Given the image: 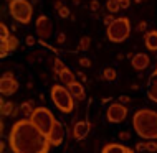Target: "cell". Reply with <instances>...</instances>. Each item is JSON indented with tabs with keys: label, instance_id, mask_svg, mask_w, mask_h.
<instances>
[{
	"label": "cell",
	"instance_id": "obj_1",
	"mask_svg": "<svg viewBox=\"0 0 157 153\" xmlns=\"http://www.w3.org/2000/svg\"><path fill=\"white\" fill-rule=\"evenodd\" d=\"M8 145L13 153H48L52 148L48 137L30 118H20L12 125Z\"/></svg>",
	"mask_w": 157,
	"mask_h": 153
},
{
	"label": "cell",
	"instance_id": "obj_2",
	"mask_svg": "<svg viewBox=\"0 0 157 153\" xmlns=\"http://www.w3.org/2000/svg\"><path fill=\"white\" fill-rule=\"evenodd\" d=\"M132 129L141 138L157 140V112L152 109H141L132 115Z\"/></svg>",
	"mask_w": 157,
	"mask_h": 153
},
{
	"label": "cell",
	"instance_id": "obj_3",
	"mask_svg": "<svg viewBox=\"0 0 157 153\" xmlns=\"http://www.w3.org/2000/svg\"><path fill=\"white\" fill-rule=\"evenodd\" d=\"M131 35V22L127 16H117L114 22L106 27V36L111 43H122Z\"/></svg>",
	"mask_w": 157,
	"mask_h": 153
},
{
	"label": "cell",
	"instance_id": "obj_4",
	"mask_svg": "<svg viewBox=\"0 0 157 153\" xmlns=\"http://www.w3.org/2000/svg\"><path fill=\"white\" fill-rule=\"evenodd\" d=\"M52 100L55 104V107H56L60 112L63 114H70L73 112L75 109V97L71 96L70 89L65 87V86H60V84H55L52 87Z\"/></svg>",
	"mask_w": 157,
	"mask_h": 153
},
{
	"label": "cell",
	"instance_id": "obj_5",
	"mask_svg": "<svg viewBox=\"0 0 157 153\" xmlns=\"http://www.w3.org/2000/svg\"><path fill=\"white\" fill-rule=\"evenodd\" d=\"M8 10H10V15L13 16L15 22L23 23V25L32 22L33 7L28 0H12L8 3Z\"/></svg>",
	"mask_w": 157,
	"mask_h": 153
},
{
	"label": "cell",
	"instance_id": "obj_6",
	"mask_svg": "<svg viewBox=\"0 0 157 153\" xmlns=\"http://www.w3.org/2000/svg\"><path fill=\"white\" fill-rule=\"evenodd\" d=\"M30 120H32L41 132H43L46 137H48V133L52 132L55 122H56V118H55L53 112H52L50 109H46V107H36L35 110H33Z\"/></svg>",
	"mask_w": 157,
	"mask_h": 153
},
{
	"label": "cell",
	"instance_id": "obj_7",
	"mask_svg": "<svg viewBox=\"0 0 157 153\" xmlns=\"http://www.w3.org/2000/svg\"><path fill=\"white\" fill-rule=\"evenodd\" d=\"M126 117H127V107L121 102H113L106 109V118L111 124H121V122L126 120Z\"/></svg>",
	"mask_w": 157,
	"mask_h": 153
},
{
	"label": "cell",
	"instance_id": "obj_8",
	"mask_svg": "<svg viewBox=\"0 0 157 153\" xmlns=\"http://www.w3.org/2000/svg\"><path fill=\"white\" fill-rule=\"evenodd\" d=\"M18 91V81L13 78L12 73H5L0 79V92L2 96H13Z\"/></svg>",
	"mask_w": 157,
	"mask_h": 153
},
{
	"label": "cell",
	"instance_id": "obj_9",
	"mask_svg": "<svg viewBox=\"0 0 157 153\" xmlns=\"http://www.w3.org/2000/svg\"><path fill=\"white\" fill-rule=\"evenodd\" d=\"M35 30H36V35L40 36V40H48L52 36V20L48 18L46 15H40L35 22Z\"/></svg>",
	"mask_w": 157,
	"mask_h": 153
},
{
	"label": "cell",
	"instance_id": "obj_10",
	"mask_svg": "<svg viewBox=\"0 0 157 153\" xmlns=\"http://www.w3.org/2000/svg\"><path fill=\"white\" fill-rule=\"evenodd\" d=\"M63 138H65V129H63L61 122H55L52 132L48 133V140L52 143V147H60L63 143Z\"/></svg>",
	"mask_w": 157,
	"mask_h": 153
},
{
	"label": "cell",
	"instance_id": "obj_11",
	"mask_svg": "<svg viewBox=\"0 0 157 153\" xmlns=\"http://www.w3.org/2000/svg\"><path fill=\"white\" fill-rule=\"evenodd\" d=\"M90 130H91V125H90V122H86V120H79V122H76L75 127H73V137L75 140H84L88 137V133H90Z\"/></svg>",
	"mask_w": 157,
	"mask_h": 153
},
{
	"label": "cell",
	"instance_id": "obj_12",
	"mask_svg": "<svg viewBox=\"0 0 157 153\" xmlns=\"http://www.w3.org/2000/svg\"><path fill=\"white\" fill-rule=\"evenodd\" d=\"M149 63H151V59L146 53H137L131 58V64H132V67L136 71H144L149 66Z\"/></svg>",
	"mask_w": 157,
	"mask_h": 153
},
{
	"label": "cell",
	"instance_id": "obj_13",
	"mask_svg": "<svg viewBox=\"0 0 157 153\" xmlns=\"http://www.w3.org/2000/svg\"><path fill=\"white\" fill-rule=\"evenodd\" d=\"M68 89H70L71 96L75 97L76 100H83L84 96H86V92H84V86L81 82H78V81H75V82H71L70 86H66Z\"/></svg>",
	"mask_w": 157,
	"mask_h": 153
},
{
	"label": "cell",
	"instance_id": "obj_14",
	"mask_svg": "<svg viewBox=\"0 0 157 153\" xmlns=\"http://www.w3.org/2000/svg\"><path fill=\"white\" fill-rule=\"evenodd\" d=\"M144 45L149 51H157V30L146 31L144 35Z\"/></svg>",
	"mask_w": 157,
	"mask_h": 153
},
{
	"label": "cell",
	"instance_id": "obj_15",
	"mask_svg": "<svg viewBox=\"0 0 157 153\" xmlns=\"http://www.w3.org/2000/svg\"><path fill=\"white\" fill-rule=\"evenodd\" d=\"M101 153H134V151H132V148L119 145V143H108L101 150Z\"/></svg>",
	"mask_w": 157,
	"mask_h": 153
},
{
	"label": "cell",
	"instance_id": "obj_16",
	"mask_svg": "<svg viewBox=\"0 0 157 153\" xmlns=\"http://www.w3.org/2000/svg\"><path fill=\"white\" fill-rule=\"evenodd\" d=\"M58 78H60V81H61L63 84H65V86H70L71 82H75V81H76L75 73H73L71 69H68L66 66L63 67V69L58 71Z\"/></svg>",
	"mask_w": 157,
	"mask_h": 153
},
{
	"label": "cell",
	"instance_id": "obj_17",
	"mask_svg": "<svg viewBox=\"0 0 157 153\" xmlns=\"http://www.w3.org/2000/svg\"><path fill=\"white\" fill-rule=\"evenodd\" d=\"M154 81H151L149 82V89H147V97L152 100V102H155L157 104V78H152Z\"/></svg>",
	"mask_w": 157,
	"mask_h": 153
},
{
	"label": "cell",
	"instance_id": "obj_18",
	"mask_svg": "<svg viewBox=\"0 0 157 153\" xmlns=\"http://www.w3.org/2000/svg\"><path fill=\"white\" fill-rule=\"evenodd\" d=\"M18 110H20V114H22L25 118H30L35 109H33V104H32V102H23V104L20 105V109H18Z\"/></svg>",
	"mask_w": 157,
	"mask_h": 153
},
{
	"label": "cell",
	"instance_id": "obj_19",
	"mask_svg": "<svg viewBox=\"0 0 157 153\" xmlns=\"http://www.w3.org/2000/svg\"><path fill=\"white\" fill-rule=\"evenodd\" d=\"M106 8H108V13H117L121 10V3L119 0H108L106 2Z\"/></svg>",
	"mask_w": 157,
	"mask_h": 153
},
{
	"label": "cell",
	"instance_id": "obj_20",
	"mask_svg": "<svg viewBox=\"0 0 157 153\" xmlns=\"http://www.w3.org/2000/svg\"><path fill=\"white\" fill-rule=\"evenodd\" d=\"M13 104L12 102H3L2 100V104H0V112H2V115H13Z\"/></svg>",
	"mask_w": 157,
	"mask_h": 153
},
{
	"label": "cell",
	"instance_id": "obj_21",
	"mask_svg": "<svg viewBox=\"0 0 157 153\" xmlns=\"http://www.w3.org/2000/svg\"><path fill=\"white\" fill-rule=\"evenodd\" d=\"M103 78H104L106 81H109V82L116 81V79H117V73H116V69H114V67H106V69L103 71Z\"/></svg>",
	"mask_w": 157,
	"mask_h": 153
},
{
	"label": "cell",
	"instance_id": "obj_22",
	"mask_svg": "<svg viewBox=\"0 0 157 153\" xmlns=\"http://www.w3.org/2000/svg\"><path fill=\"white\" fill-rule=\"evenodd\" d=\"M10 30L5 23H0V41H7L8 38H10Z\"/></svg>",
	"mask_w": 157,
	"mask_h": 153
},
{
	"label": "cell",
	"instance_id": "obj_23",
	"mask_svg": "<svg viewBox=\"0 0 157 153\" xmlns=\"http://www.w3.org/2000/svg\"><path fill=\"white\" fill-rule=\"evenodd\" d=\"M5 43H7V46H8V49H10V53H12L13 49L18 48V38L12 35V36H10V38H8V40L5 41Z\"/></svg>",
	"mask_w": 157,
	"mask_h": 153
},
{
	"label": "cell",
	"instance_id": "obj_24",
	"mask_svg": "<svg viewBox=\"0 0 157 153\" xmlns=\"http://www.w3.org/2000/svg\"><path fill=\"white\" fill-rule=\"evenodd\" d=\"M146 151H149V153L157 151V140H147L146 142Z\"/></svg>",
	"mask_w": 157,
	"mask_h": 153
},
{
	"label": "cell",
	"instance_id": "obj_25",
	"mask_svg": "<svg viewBox=\"0 0 157 153\" xmlns=\"http://www.w3.org/2000/svg\"><path fill=\"white\" fill-rule=\"evenodd\" d=\"M90 45H91L90 36H83L81 40H79V49H81V51H86L88 48H90Z\"/></svg>",
	"mask_w": 157,
	"mask_h": 153
},
{
	"label": "cell",
	"instance_id": "obj_26",
	"mask_svg": "<svg viewBox=\"0 0 157 153\" xmlns=\"http://www.w3.org/2000/svg\"><path fill=\"white\" fill-rule=\"evenodd\" d=\"M58 15H60L61 18H68V16H70V8L63 5V7L60 8V10H58Z\"/></svg>",
	"mask_w": 157,
	"mask_h": 153
},
{
	"label": "cell",
	"instance_id": "obj_27",
	"mask_svg": "<svg viewBox=\"0 0 157 153\" xmlns=\"http://www.w3.org/2000/svg\"><path fill=\"white\" fill-rule=\"evenodd\" d=\"M114 20H116V18H114V15H113V13H108V15H106L104 18H103V22H104L106 27H109V25L114 22Z\"/></svg>",
	"mask_w": 157,
	"mask_h": 153
},
{
	"label": "cell",
	"instance_id": "obj_28",
	"mask_svg": "<svg viewBox=\"0 0 157 153\" xmlns=\"http://www.w3.org/2000/svg\"><path fill=\"white\" fill-rule=\"evenodd\" d=\"M25 43H27V46H33V45H35L36 43V40H35V36H27V38H25Z\"/></svg>",
	"mask_w": 157,
	"mask_h": 153
},
{
	"label": "cell",
	"instance_id": "obj_29",
	"mask_svg": "<svg viewBox=\"0 0 157 153\" xmlns=\"http://www.w3.org/2000/svg\"><path fill=\"white\" fill-rule=\"evenodd\" d=\"M79 66H84V67H90L91 66V61L88 58H81L79 59Z\"/></svg>",
	"mask_w": 157,
	"mask_h": 153
},
{
	"label": "cell",
	"instance_id": "obj_30",
	"mask_svg": "<svg viewBox=\"0 0 157 153\" xmlns=\"http://www.w3.org/2000/svg\"><path fill=\"white\" fill-rule=\"evenodd\" d=\"M91 10L93 12H96V10H99V0H91Z\"/></svg>",
	"mask_w": 157,
	"mask_h": 153
},
{
	"label": "cell",
	"instance_id": "obj_31",
	"mask_svg": "<svg viewBox=\"0 0 157 153\" xmlns=\"http://www.w3.org/2000/svg\"><path fill=\"white\" fill-rule=\"evenodd\" d=\"M144 150H146V142L136 143V151H144Z\"/></svg>",
	"mask_w": 157,
	"mask_h": 153
},
{
	"label": "cell",
	"instance_id": "obj_32",
	"mask_svg": "<svg viewBox=\"0 0 157 153\" xmlns=\"http://www.w3.org/2000/svg\"><path fill=\"white\" fill-rule=\"evenodd\" d=\"M119 138L121 140H129L131 138V133H129V132H126V130L124 132H119Z\"/></svg>",
	"mask_w": 157,
	"mask_h": 153
},
{
	"label": "cell",
	"instance_id": "obj_33",
	"mask_svg": "<svg viewBox=\"0 0 157 153\" xmlns=\"http://www.w3.org/2000/svg\"><path fill=\"white\" fill-rule=\"evenodd\" d=\"M65 40H66V36H65V33H58L56 35V43H65Z\"/></svg>",
	"mask_w": 157,
	"mask_h": 153
},
{
	"label": "cell",
	"instance_id": "obj_34",
	"mask_svg": "<svg viewBox=\"0 0 157 153\" xmlns=\"http://www.w3.org/2000/svg\"><path fill=\"white\" fill-rule=\"evenodd\" d=\"M147 30V22H141L137 25V31H146Z\"/></svg>",
	"mask_w": 157,
	"mask_h": 153
},
{
	"label": "cell",
	"instance_id": "obj_35",
	"mask_svg": "<svg viewBox=\"0 0 157 153\" xmlns=\"http://www.w3.org/2000/svg\"><path fill=\"white\" fill-rule=\"evenodd\" d=\"M129 97H127V96H121L119 97V102H121V104H129Z\"/></svg>",
	"mask_w": 157,
	"mask_h": 153
},
{
	"label": "cell",
	"instance_id": "obj_36",
	"mask_svg": "<svg viewBox=\"0 0 157 153\" xmlns=\"http://www.w3.org/2000/svg\"><path fill=\"white\" fill-rule=\"evenodd\" d=\"M121 3V8H127L131 5V0H122V2H119Z\"/></svg>",
	"mask_w": 157,
	"mask_h": 153
},
{
	"label": "cell",
	"instance_id": "obj_37",
	"mask_svg": "<svg viewBox=\"0 0 157 153\" xmlns=\"http://www.w3.org/2000/svg\"><path fill=\"white\" fill-rule=\"evenodd\" d=\"M63 7V3H61V0H55V8L56 10H60V8Z\"/></svg>",
	"mask_w": 157,
	"mask_h": 153
},
{
	"label": "cell",
	"instance_id": "obj_38",
	"mask_svg": "<svg viewBox=\"0 0 157 153\" xmlns=\"http://www.w3.org/2000/svg\"><path fill=\"white\" fill-rule=\"evenodd\" d=\"M134 2H136V3H141V2H142V0H134Z\"/></svg>",
	"mask_w": 157,
	"mask_h": 153
},
{
	"label": "cell",
	"instance_id": "obj_39",
	"mask_svg": "<svg viewBox=\"0 0 157 153\" xmlns=\"http://www.w3.org/2000/svg\"><path fill=\"white\" fill-rule=\"evenodd\" d=\"M10 2H12V0H8V3H10Z\"/></svg>",
	"mask_w": 157,
	"mask_h": 153
},
{
	"label": "cell",
	"instance_id": "obj_40",
	"mask_svg": "<svg viewBox=\"0 0 157 153\" xmlns=\"http://www.w3.org/2000/svg\"><path fill=\"white\" fill-rule=\"evenodd\" d=\"M119 2H122V0H119Z\"/></svg>",
	"mask_w": 157,
	"mask_h": 153
}]
</instances>
